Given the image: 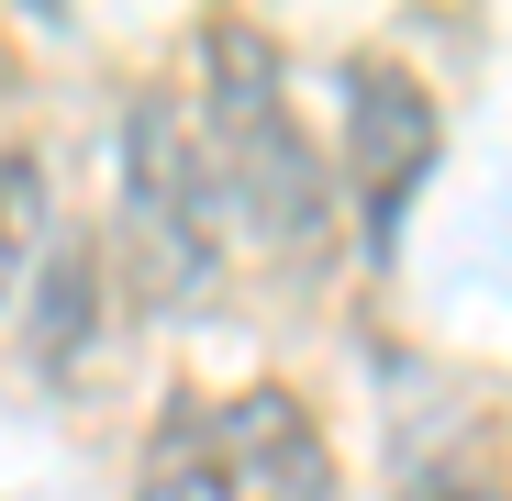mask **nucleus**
<instances>
[{"label":"nucleus","mask_w":512,"mask_h":501,"mask_svg":"<svg viewBox=\"0 0 512 501\" xmlns=\"http://www.w3.org/2000/svg\"><path fill=\"white\" fill-rule=\"evenodd\" d=\"M201 67H212V101H201L212 190L256 223V245L323 257V245H334V190H323V156H312L301 112L279 101V45L256 23H212L201 34Z\"/></svg>","instance_id":"obj_1"},{"label":"nucleus","mask_w":512,"mask_h":501,"mask_svg":"<svg viewBox=\"0 0 512 501\" xmlns=\"http://www.w3.org/2000/svg\"><path fill=\"white\" fill-rule=\"evenodd\" d=\"M134 501H334V457L290 390L167 401L134 468Z\"/></svg>","instance_id":"obj_2"},{"label":"nucleus","mask_w":512,"mask_h":501,"mask_svg":"<svg viewBox=\"0 0 512 501\" xmlns=\"http://www.w3.org/2000/svg\"><path fill=\"white\" fill-rule=\"evenodd\" d=\"M123 212L145 234V257H156V290H201L212 279V145L179 101H134L123 112Z\"/></svg>","instance_id":"obj_3"},{"label":"nucleus","mask_w":512,"mask_h":501,"mask_svg":"<svg viewBox=\"0 0 512 501\" xmlns=\"http://www.w3.org/2000/svg\"><path fill=\"white\" fill-rule=\"evenodd\" d=\"M435 145H446L435 101H423L401 67L357 56V67H346V201H357V223H368V257L401 245L412 190L435 179Z\"/></svg>","instance_id":"obj_4"},{"label":"nucleus","mask_w":512,"mask_h":501,"mask_svg":"<svg viewBox=\"0 0 512 501\" xmlns=\"http://www.w3.org/2000/svg\"><path fill=\"white\" fill-rule=\"evenodd\" d=\"M34 234H45V167H34V145H0V301L34 268Z\"/></svg>","instance_id":"obj_5"}]
</instances>
